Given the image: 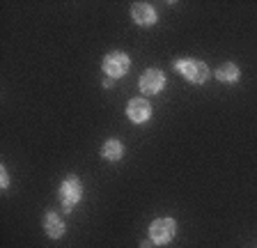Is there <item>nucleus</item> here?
Wrapping results in <instances>:
<instances>
[{"mask_svg":"<svg viewBox=\"0 0 257 248\" xmlns=\"http://www.w3.org/2000/svg\"><path fill=\"white\" fill-rule=\"evenodd\" d=\"M138 87L143 94H147V97H154V94H159L163 87H166V74L161 69H147L143 71V76H140L138 81Z\"/></svg>","mask_w":257,"mask_h":248,"instance_id":"5","label":"nucleus"},{"mask_svg":"<svg viewBox=\"0 0 257 248\" xmlns=\"http://www.w3.org/2000/svg\"><path fill=\"white\" fill-rule=\"evenodd\" d=\"M126 117L131 119L134 124H145L147 119L152 117V103L147 99L138 97V99H131L126 106Z\"/></svg>","mask_w":257,"mask_h":248,"instance_id":"6","label":"nucleus"},{"mask_svg":"<svg viewBox=\"0 0 257 248\" xmlns=\"http://www.w3.org/2000/svg\"><path fill=\"white\" fill-rule=\"evenodd\" d=\"M177 234V221L175 218H156L150 225V237L154 243L163 246V243H170Z\"/></svg>","mask_w":257,"mask_h":248,"instance_id":"4","label":"nucleus"},{"mask_svg":"<svg viewBox=\"0 0 257 248\" xmlns=\"http://www.w3.org/2000/svg\"><path fill=\"white\" fill-rule=\"evenodd\" d=\"M58 198L62 202L64 211H71L83 200V184H80V179L76 175L64 177V182L60 184V189H58Z\"/></svg>","mask_w":257,"mask_h":248,"instance_id":"2","label":"nucleus"},{"mask_svg":"<svg viewBox=\"0 0 257 248\" xmlns=\"http://www.w3.org/2000/svg\"><path fill=\"white\" fill-rule=\"evenodd\" d=\"M131 19H134L138 26L150 28L159 21V14H156L154 5H150V3H134V5H131Z\"/></svg>","mask_w":257,"mask_h":248,"instance_id":"7","label":"nucleus"},{"mask_svg":"<svg viewBox=\"0 0 257 248\" xmlns=\"http://www.w3.org/2000/svg\"><path fill=\"white\" fill-rule=\"evenodd\" d=\"M101 157L106 159V161H119V159L124 157L122 141H117V138H110V141H106V143H103V147H101Z\"/></svg>","mask_w":257,"mask_h":248,"instance_id":"9","label":"nucleus"},{"mask_svg":"<svg viewBox=\"0 0 257 248\" xmlns=\"http://www.w3.org/2000/svg\"><path fill=\"white\" fill-rule=\"evenodd\" d=\"M0 186H3V191L10 189V175H7V168L5 166L0 168Z\"/></svg>","mask_w":257,"mask_h":248,"instance_id":"11","label":"nucleus"},{"mask_svg":"<svg viewBox=\"0 0 257 248\" xmlns=\"http://www.w3.org/2000/svg\"><path fill=\"white\" fill-rule=\"evenodd\" d=\"M128 67H131V58H128L124 51H112L101 62V69H103V74H106V78H112V81L126 76Z\"/></svg>","mask_w":257,"mask_h":248,"instance_id":"3","label":"nucleus"},{"mask_svg":"<svg viewBox=\"0 0 257 248\" xmlns=\"http://www.w3.org/2000/svg\"><path fill=\"white\" fill-rule=\"evenodd\" d=\"M115 83H112V78H103V87H112Z\"/></svg>","mask_w":257,"mask_h":248,"instance_id":"12","label":"nucleus"},{"mask_svg":"<svg viewBox=\"0 0 257 248\" xmlns=\"http://www.w3.org/2000/svg\"><path fill=\"white\" fill-rule=\"evenodd\" d=\"M172 69L177 71L179 76H184L186 81L195 83V85H200V83H207L209 78V67L204 65L202 60H195V58H182V60H175V65H172Z\"/></svg>","mask_w":257,"mask_h":248,"instance_id":"1","label":"nucleus"},{"mask_svg":"<svg viewBox=\"0 0 257 248\" xmlns=\"http://www.w3.org/2000/svg\"><path fill=\"white\" fill-rule=\"evenodd\" d=\"M140 248H154V241H143L140 243Z\"/></svg>","mask_w":257,"mask_h":248,"instance_id":"13","label":"nucleus"},{"mask_svg":"<svg viewBox=\"0 0 257 248\" xmlns=\"http://www.w3.org/2000/svg\"><path fill=\"white\" fill-rule=\"evenodd\" d=\"M44 232H46V237L51 239H62L64 232H67V225H64V218L58 214V211H46L44 214Z\"/></svg>","mask_w":257,"mask_h":248,"instance_id":"8","label":"nucleus"},{"mask_svg":"<svg viewBox=\"0 0 257 248\" xmlns=\"http://www.w3.org/2000/svg\"><path fill=\"white\" fill-rule=\"evenodd\" d=\"M239 76H241V69L234 62H225V65H220L218 69H216V78H218L220 83H236Z\"/></svg>","mask_w":257,"mask_h":248,"instance_id":"10","label":"nucleus"}]
</instances>
